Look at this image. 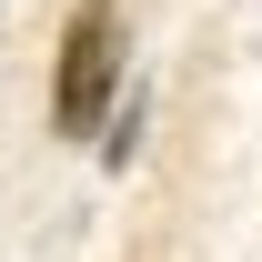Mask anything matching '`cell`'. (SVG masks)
<instances>
[{
    "label": "cell",
    "mask_w": 262,
    "mask_h": 262,
    "mask_svg": "<svg viewBox=\"0 0 262 262\" xmlns=\"http://www.w3.org/2000/svg\"><path fill=\"white\" fill-rule=\"evenodd\" d=\"M121 91H131V31H121L111 0H81L71 31H61V71H51V131L61 141H91Z\"/></svg>",
    "instance_id": "cell-1"
},
{
    "label": "cell",
    "mask_w": 262,
    "mask_h": 262,
    "mask_svg": "<svg viewBox=\"0 0 262 262\" xmlns=\"http://www.w3.org/2000/svg\"><path fill=\"white\" fill-rule=\"evenodd\" d=\"M141 121H151V101H141V91H121V101H111V121H101V162H111V171H131Z\"/></svg>",
    "instance_id": "cell-2"
}]
</instances>
